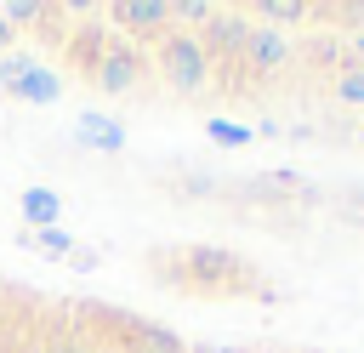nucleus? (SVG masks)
<instances>
[{"label": "nucleus", "instance_id": "2", "mask_svg": "<svg viewBox=\"0 0 364 353\" xmlns=\"http://www.w3.org/2000/svg\"><path fill=\"white\" fill-rule=\"evenodd\" d=\"M290 57H296V46L284 40V28H267V23L250 17V28H245V51H239L233 68H250V74H284Z\"/></svg>", "mask_w": 364, "mask_h": 353}, {"label": "nucleus", "instance_id": "10", "mask_svg": "<svg viewBox=\"0 0 364 353\" xmlns=\"http://www.w3.org/2000/svg\"><path fill=\"white\" fill-rule=\"evenodd\" d=\"M216 17V6H205V0H182V6H171V23H210Z\"/></svg>", "mask_w": 364, "mask_h": 353}, {"label": "nucleus", "instance_id": "9", "mask_svg": "<svg viewBox=\"0 0 364 353\" xmlns=\"http://www.w3.org/2000/svg\"><path fill=\"white\" fill-rule=\"evenodd\" d=\"M205 131L222 142V148H245L250 142V125H228V120H205Z\"/></svg>", "mask_w": 364, "mask_h": 353}, {"label": "nucleus", "instance_id": "6", "mask_svg": "<svg viewBox=\"0 0 364 353\" xmlns=\"http://www.w3.org/2000/svg\"><path fill=\"white\" fill-rule=\"evenodd\" d=\"M57 211H63V205H57V194H51V188H23V216H28V222L51 228V222H57Z\"/></svg>", "mask_w": 364, "mask_h": 353}, {"label": "nucleus", "instance_id": "7", "mask_svg": "<svg viewBox=\"0 0 364 353\" xmlns=\"http://www.w3.org/2000/svg\"><path fill=\"white\" fill-rule=\"evenodd\" d=\"M313 17V6H301V0H267V6H256V23H307Z\"/></svg>", "mask_w": 364, "mask_h": 353}, {"label": "nucleus", "instance_id": "12", "mask_svg": "<svg viewBox=\"0 0 364 353\" xmlns=\"http://www.w3.org/2000/svg\"><path fill=\"white\" fill-rule=\"evenodd\" d=\"M40 245H46V251H63V256L74 251V239H68V233H57V228H46V233H40Z\"/></svg>", "mask_w": 364, "mask_h": 353}, {"label": "nucleus", "instance_id": "14", "mask_svg": "<svg viewBox=\"0 0 364 353\" xmlns=\"http://www.w3.org/2000/svg\"><path fill=\"white\" fill-rule=\"evenodd\" d=\"M11 40H17V28H11V23H6V11H0V51H6Z\"/></svg>", "mask_w": 364, "mask_h": 353}, {"label": "nucleus", "instance_id": "5", "mask_svg": "<svg viewBox=\"0 0 364 353\" xmlns=\"http://www.w3.org/2000/svg\"><path fill=\"white\" fill-rule=\"evenodd\" d=\"M0 85H11L17 97H28V102H51L63 85H57V74H46V68H28V63H6L0 68Z\"/></svg>", "mask_w": 364, "mask_h": 353}, {"label": "nucleus", "instance_id": "8", "mask_svg": "<svg viewBox=\"0 0 364 353\" xmlns=\"http://www.w3.org/2000/svg\"><path fill=\"white\" fill-rule=\"evenodd\" d=\"M80 137H85V142H97V148H119V125H102L97 114H85V125H80Z\"/></svg>", "mask_w": 364, "mask_h": 353}, {"label": "nucleus", "instance_id": "1", "mask_svg": "<svg viewBox=\"0 0 364 353\" xmlns=\"http://www.w3.org/2000/svg\"><path fill=\"white\" fill-rule=\"evenodd\" d=\"M154 74H159L171 91L193 97V91H205V80L216 74V63H210V51H205V40H199V34L171 28V34H159V40H154Z\"/></svg>", "mask_w": 364, "mask_h": 353}, {"label": "nucleus", "instance_id": "3", "mask_svg": "<svg viewBox=\"0 0 364 353\" xmlns=\"http://www.w3.org/2000/svg\"><path fill=\"white\" fill-rule=\"evenodd\" d=\"M142 74H148V57H142V51L119 34V46H114V51H102V57H97V68H91L85 80H91L97 91L125 97V91H136V85H142Z\"/></svg>", "mask_w": 364, "mask_h": 353}, {"label": "nucleus", "instance_id": "4", "mask_svg": "<svg viewBox=\"0 0 364 353\" xmlns=\"http://www.w3.org/2000/svg\"><path fill=\"white\" fill-rule=\"evenodd\" d=\"M108 17H114L119 34H136V40H159V34H171V6H165V0H119Z\"/></svg>", "mask_w": 364, "mask_h": 353}, {"label": "nucleus", "instance_id": "15", "mask_svg": "<svg viewBox=\"0 0 364 353\" xmlns=\"http://www.w3.org/2000/svg\"><path fill=\"white\" fill-rule=\"evenodd\" d=\"M353 51H358V57H364V34H358V40H353Z\"/></svg>", "mask_w": 364, "mask_h": 353}, {"label": "nucleus", "instance_id": "11", "mask_svg": "<svg viewBox=\"0 0 364 353\" xmlns=\"http://www.w3.org/2000/svg\"><path fill=\"white\" fill-rule=\"evenodd\" d=\"M336 91H341V102H364V63L347 68V74H336Z\"/></svg>", "mask_w": 364, "mask_h": 353}, {"label": "nucleus", "instance_id": "13", "mask_svg": "<svg viewBox=\"0 0 364 353\" xmlns=\"http://www.w3.org/2000/svg\"><path fill=\"white\" fill-rule=\"evenodd\" d=\"M188 353H245V347H222V342H199V347H188Z\"/></svg>", "mask_w": 364, "mask_h": 353}]
</instances>
